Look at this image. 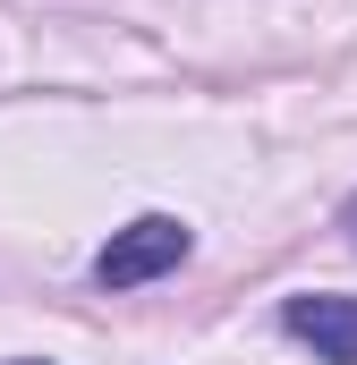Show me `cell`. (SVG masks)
Here are the masks:
<instances>
[{"label":"cell","instance_id":"1","mask_svg":"<svg viewBox=\"0 0 357 365\" xmlns=\"http://www.w3.org/2000/svg\"><path fill=\"white\" fill-rule=\"evenodd\" d=\"M187 264V221L171 212H136L128 230H111V247L94 255V280L102 289H145V280H162Z\"/></svg>","mask_w":357,"mask_h":365},{"label":"cell","instance_id":"2","mask_svg":"<svg viewBox=\"0 0 357 365\" xmlns=\"http://www.w3.org/2000/svg\"><path fill=\"white\" fill-rule=\"evenodd\" d=\"M281 323H289V340H306L323 365H357V297H341V289H306V297L281 306Z\"/></svg>","mask_w":357,"mask_h":365},{"label":"cell","instance_id":"3","mask_svg":"<svg viewBox=\"0 0 357 365\" xmlns=\"http://www.w3.org/2000/svg\"><path fill=\"white\" fill-rule=\"evenodd\" d=\"M341 230H349V247H357V195H349V212H341Z\"/></svg>","mask_w":357,"mask_h":365},{"label":"cell","instance_id":"4","mask_svg":"<svg viewBox=\"0 0 357 365\" xmlns=\"http://www.w3.org/2000/svg\"><path fill=\"white\" fill-rule=\"evenodd\" d=\"M9 365H43V357H9Z\"/></svg>","mask_w":357,"mask_h":365}]
</instances>
